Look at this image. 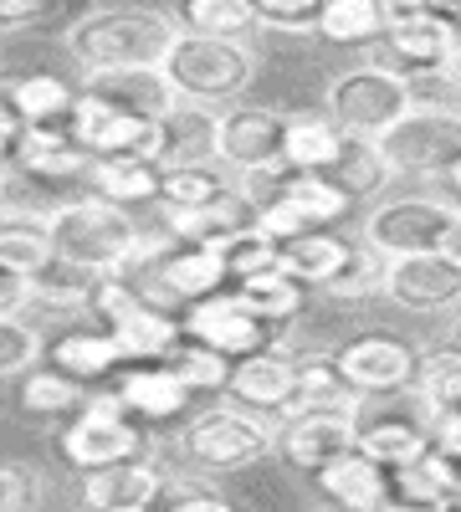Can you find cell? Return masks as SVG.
<instances>
[{
	"label": "cell",
	"mask_w": 461,
	"mask_h": 512,
	"mask_svg": "<svg viewBox=\"0 0 461 512\" xmlns=\"http://www.w3.org/2000/svg\"><path fill=\"white\" fill-rule=\"evenodd\" d=\"M175 41H180V26L159 6H93L72 31H62V47L82 67V77L164 67Z\"/></svg>",
	"instance_id": "1"
},
{
	"label": "cell",
	"mask_w": 461,
	"mask_h": 512,
	"mask_svg": "<svg viewBox=\"0 0 461 512\" xmlns=\"http://www.w3.org/2000/svg\"><path fill=\"white\" fill-rule=\"evenodd\" d=\"M144 226L134 210H118L98 195H77L52 205V251L72 267H88L98 277H123L129 256L139 246Z\"/></svg>",
	"instance_id": "2"
},
{
	"label": "cell",
	"mask_w": 461,
	"mask_h": 512,
	"mask_svg": "<svg viewBox=\"0 0 461 512\" xmlns=\"http://www.w3.org/2000/svg\"><path fill=\"white\" fill-rule=\"evenodd\" d=\"M57 451L67 466L77 472H98V466H118V461H159V436L149 431L144 420H134L123 410V400L108 390H88L82 410L57 431Z\"/></svg>",
	"instance_id": "3"
},
{
	"label": "cell",
	"mask_w": 461,
	"mask_h": 512,
	"mask_svg": "<svg viewBox=\"0 0 461 512\" xmlns=\"http://www.w3.org/2000/svg\"><path fill=\"white\" fill-rule=\"evenodd\" d=\"M257 47L251 41H216V36H185L170 47L164 57V77L180 103H200V108H216V103H241L246 88L257 82Z\"/></svg>",
	"instance_id": "4"
},
{
	"label": "cell",
	"mask_w": 461,
	"mask_h": 512,
	"mask_svg": "<svg viewBox=\"0 0 461 512\" xmlns=\"http://www.w3.org/2000/svg\"><path fill=\"white\" fill-rule=\"evenodd\" d=\"M277 451V425L267 415H251L241 405H211L195 410L180 431V456L195 466L200 477L221 472H246Z\"/></svg>",
	"instance_id": "5"
},
{
	"label": "cell",
	"mask_w": 461,
	"mask_h": 512,
	"mask_svg": "<svg viewBox=\"0 0 461 512\" xmlns=\"http://www.w3.org/2000/svg\"><path fill=\"white\" fill-rule=\"evenodd\" d=\"M410 108H415V88L380 62L344 67L339 77H328V88H323V113L339 123L344 134L369 139V144H380Z\"/></svg>",
	"instance_id": "6"
},
{
	"label": "cell",
	"mask_w": 461,
	"mask_h": 512,
	"mask_svg": "<svg viewBox=\"0 0 461 512\" xmlns=\"http://www.w3.org/2000/svg\"><path fill=\"white\" fill-rule=\"evenodd\" d=\"M88 313H93L98 328L113 333L123 364H164L175 354V344L185 338L180 313H164V308L144 303L129 277H98V292H93Z\"/></svg>",
	"instance_id": "7"
},
{
	"label": "cell",
	"mask_w": 461,
	"mask_h": 512,
	"mask_svg": "<svg viewBox=\"0 0 461 512\" xmlns=\"http://www.w3.org/2000/svg\"><path fill=\"white\" fill-rule=\"evenodd\" d=\"M456 226H461V205L446 195H390L364 216L359 241L385 262H400V256L446 251Z\"/></svg>",
	"instance_id": "8"
},
{
	"label": "cell",
	"mask_w": 461,
	"mask_h": 512,
	"mask_svg": "<svg viewBox=\"0 0 461 512\" xmlns=\"http://www.w3.org/2000/svg\"><path fill=\"white\" fill-rule=\"evenodd\" d=\"M380 154L390 180H446V169L461 159V108L415 103L380 139Z\"/></svg>",
	"instance_id": "9"
},
{
	"label": "cell",
	"mask_w": 461,
	"mask_h": 512,
	"mask_svg": "<svg viewBox=\"0 0 461 512\" xmlns=\"http://www.w3.org/2000/svg\"><path fill=\"white\" fill-rule=\"evenodd\" d=\"M461 47V31L426 11V6H405V11H390V26L380 36V47H374L369 62H380L390 72H400L415 93L431 88V82H446V67Z\"/></svg>",
	"instance_id": "10"
},
{
	"label": "cell",
	"mask_w": 461,
	"mask_h": 512,
	"mask_svg": "<svg viewBox=\"0 0 461 512\" xmlns=\"http://www.w3.org/2000/svg\"><path fill=\"white\" fill-rule=\"evenodd\" d=\"M431 431H436L431 405L415 390H400V395H380V400H359L354 446L369 461H380L385 472H400V466H415L431 451Z\"/></svg>",
	"instance_id": "11"
},
{
	"label": "cell",
	"mask_w": 461,
	"mask_h": 512,
	"mask_svg": "<svg viewBox=\"0 0 461 512\" xmlns=\"http://www.w3.org/2000/svg\"><path fill=\"white\" fill-rule=\"evenodd\" d=\"M129 282L139 287L144 303H154L164 313H185L190 303H200V297H216V292L231 287L226 262L216 256V246H185V241H170Z\"/></svg>",
	"instance_id": "12"
},
{
	"label": "cell",
	"mask_w": 461,
	"mask_h": 512,
	"mask_svg": "<svg viewBox=\"0 0 461 512\" xmlns=\"http://www.w3.org/2000/svg\"><path fill=\"white\" fill-rule=\"evenodd\" d=\"M333 364L349 379V390L359 400H380V395H400L415 390V369H421V349L410 338L390 333V328H364L354 338H344L333 349Z\"/></svg>",
	"instance_id": "13"
},
{
	"label": "cell",
	"mask_w": 461,
	"mask_h": 512,
	"mask_svg": "<svg viewBox=\"0 0 461 512\" xmlns=\"http://www.w3.org/2000/svg\"><path fill=\"white\" fill-rule=\"evenodd\" d=\"M282 139H287V113L262 108V103H231L216 113V164H226L236 180L277 175L282 164Z\"/></svg>",
	"instance_id": "14"
},
{
	"label": "cell",
	"mask_w": 461,
	"mask_h": 512,
	"mask_svg": "<svg viewBox=\"0 0 461 512\" xmlns=\"http://www.w3.org/2000/svg\"><path fill=\"white\" fill-rule=\"evenodd\" d=\"M180 328H185V338H195V344L226 354L231 364L246 359V354L282 349V338H287V328L262 323V318L251 313L231 287L216 292V297H200V303H190V308L180 313Z\"/></svg>",
	"instance_id": "15"
},
{
	"label": "cell",
	"mask_w": 461,
	"mask_h": 512,
	"mask_svg": "<svg viewBox=\"0 0 461 512\" xmlns=\"http://www.w3.org/2000/svg\"><path fill=\"white\" fill-rule=\"evenodd\" d=\"M67 134L88 149L93 159H154L159 164V123L118 113L77 88V108L67 118Z\"/></svg>",
	"instance_id": "16"
},
{
	"label": "cell",
	"mask_w": 461,
	"mask_h": 512,
	"mask_svg": "<svg viewBox=\"0 0 461 512\" xmlns=\"http://www.w3.org/2000/svg\"><path fill=\"white\" fill-rule=\"evenodd\" d=\"M359 436V410H303L277 420V456L292 472H323L333 456L354 451Z\"/></svg>",
	"instance_id": "17"
},
{
	"label": "cell",
	"mask_w": 461,
	"mask_h": 512,
	"mask_svg": "<svg viewBox=\"0 0 461 512\" xmlns=\"http://www.w3.org/2000/svg\"><path fill=\"white\" fill-rule=\"evenodd\" d=\"M241 190L257 200V195H277L287 210H298V221L308 231H339L359 200L344 195L328 175H303V169H277V175H257V180H241Z\"/></svg>",
	"instance_id": "18"
},
{
	"label": "cell",
	"mask_w": 461,
	"mask_h": 512,
	"mask_svg": "<svg viewBox=\"0 0 461 512\" xmlns=\"http://www.w3.org/2000/svg\"><path fill=\"white\" fill-rule=\"evenodd\" d=\"M385 297L405 313H446L461 308V267L446 251L400 256L385 267Z\"/></svg>",
	"instance_id": "19"
},
{
	"label": "cell",
	"mask_w": 461,
	"mask_h": 512,
	"mask_svg": "<svg viewBox=\"0 0 461 512\" xmlns=\"http://www.w3.org/2000/svg\"><path fill=\"white\" fill-rule=\"evenodd\" d=\"M88 164H93V154L67 134V123L62 128H21L16 154H11V175L52 190V185L88 180Z\"/></svg>",
	"instance_id": "20"
},
{
	"label": "cell",
	"mask_w": 461,
	"mask_h": 512,
	"mask_svg": "<svg viewBox=\"0 0 461 512\" xmlns=\"http://www.w3.org/2000/svg\"><path fill=\"white\" fill-rule=\"evenodd\" d=\"M108 390L123 400V410H129L134 420L144 425H170V420H185L190 415V390H185V379L170 369V364H123L113 379H108Z\"/></svg>",
	"instance_id": "21"
},
{
	"label": "cell",
	"mask_w": 461,
	"mask_h": 512,
	"mask_svg": "<svg viewBox=\"0 0 461 512\" xmlns=\"http://www.w3.org/2000/svg\"><path fill=\"white\" fill-rule=\"evenodd\" d=\"M292 384H298V354H287V349H267V354H246L231 364V384H226V395L231 405L251 410V415H287L292 405Z\"/></svg>",
	"instance_id": "22"
},
{
	"label": "cell",
	"mask_w": 461,
	"mask_h": 512,
	"mask_svg": "<svg viewBox=\"0 0 461 512\" xmlns=\"http://www.w3.org/2000/svg\"><path fill=\"white\" fill-rule=\"evenodd\" d=\"M164 461L144 456V461H118V466H98V472H82V507L93 512H149L164 492Z\"/></svg>",
	"instance_id": "23"
},
{
	"label": "cell",
	"mask_w": 461,
	"mask_h": 512,
	"mask_svg": "<svg viewBox=\"0 0 461 512\" xmlns=\"http://www.w3.org/2000/svg\"><path fill=\"white\" fill-rule=\"evenodd\" d=\"M313 487L339 512H385V502H390V472L380 461H369L359 446L333 456L323 472H313Z\"/></svg>",
	"instance_id": "24"
},
{
	"label": "cell",
	"mask_w": 461,
	"mask_h": 512,
	"mask_svg": "<svg viewBox=\"0 0 461 512\" xmlns=\"http://www.w3.org/2000/svg\"><path fill=\"white\" fill-rule=\"evenodd\" d=\"M0 103L26 128H62L77 108V88L57 72H0Z\"/></svg>",
	"instance_id": "25"
},
{
	"label": "cell",
	"mask_w": 461,
	"mask_h": 512,
	"mask_svg": "<svg viewBox=\"0 0 461 512\" xmlns=\"http://www.w3.org/2000/svg\"><path fill=\"white\" fill-rule=\"evenodd\" d=\"M82 93L118 108V113H134V118H164L180 98L170 88V77H164L159 67H129V72H93L82 77Z\"/></svg>",
	"instance_id": "26"
},
{
	"label": "cell",
	"mask_w": 461,
	"mask_h": 512,
	"mask_svg": "<svg viewBox=\"0 0 461 512\" xmlns=\"http://www.w3.org/2000/svg\"><path fill=\"white\" fill-rule=\"evenodd\" d=\"M41 354H47L52 369L72 374L77 384H103V379H113L123 369V354L113 344V333L98 328V323H72V328L52 333Z\"/></svg>",
	"instance_id": "27"
},
{
	"label": "cell",
	"mask_w": 461,
	"mask_h": 512,
	"mask_svg": "<svg viewBox=\"0 0 461 512\" xmlns=\"http://www.w3.org/2000/svg\"><path fill=\"white\" fill-rule=\"evenodd\" d=\"M52 256V210L31 200H0V262L31 277Z\"/></svg>",
	"instance_id": "28"
},
{
	"label": "cell",
	"mask_w": 461,
	"mask_h": 512,
	"mask_svg": "<svg viewBox=\"0 0 461 512\" xmlns=\"http://www.w3.org/2000/svg\"><path fill=\"white\" fill-rule=\"evenodd\" d=\"M390 26L385 0H323L313 16V36L339 52H374Z\"/></svg>",
	"instance_id": "29"
},
{
	"label": "cell",
	"mask_w": 461,
	"mask_h": 512,
	"mask_svg": "<svg viewBox=\"0 0 461 512\" xmlns=\"http://www.w3.org/2000/svg\"><path fill=\"white\" fill-rule=\"evenodd\" d=\"M354 236H344V231H303V236H292V241H282V272L292 277V282H303L308 292L318 287H328L333 277H339L344 267H349V256H354Z\"/></svg>",
	"instance_id": "30"
},
{
	"label": "cell",
	"mask_w": 461,
	"mask_h": 512,
	"mask_svg": "<svg viewBox=\"0 0 461 512\" xmlns=\"http://www.w3.org/2000/svg\"><path fill=\"white\" fill-rule=\"evenodd\" d=\"M241 190V180L226 164L205 159V164H175L159 175V210H216Z\"/></svg>",
	"instance_id": "31"
},
{
	"label": "cell",
	"mask_w": 461,
	"mask_h": 512,
	"mask_svg": "<svg viewBox=\"0 0 461 512\" xmlns=\"http://www.w3.org/2000/svg\"><path fill=\"white\" fill-rule=\"evenodd\" d=\"M205 159H216V108L175 103L159 118V169L205 164Z\"/></svg>",
	"instance_id": "32"
},
{
	"label": "cell",
	"mask_w": 461,
	"mask_h": 512,
	"mask_svg": "<svg viewBox=\"0 0 461 512\" xmlns=\"http://www.w3.org/2000/svg\"><path fill=\"white\" fill-rule=\"evenodd\" d=\"M344 128L333 123L323 108L308 113H287V139H282V164L287 169H303V175H328L333 159L344 149Z\"/></svg>",
	"instance_id": "33"
},
{
	"label": "cell",
	"mask_w": 461,
	"mask_h": 512,
	"mask_svg": "<svg viewBox=\"0 0 461 512\" xmlns=\"http://www.w3.org/2000/svg\"><path fill=\"white\" fill-rule=\"evenodd\" d=\"M159 175L164 169L154 159H93L82 185H88V195L118 210H139V205H159Z\"/></svg>",
	"instance_id": "34"
},
{
	"label": "cell",
	"mask_w": 461,
	"mask_h": 512,
	"mask_svg": "<svg viewBox=\"0 0 461 512\" xmlns=\"http://www.w3.org/2000/svg\"><path fill=\"white\" fill-rule=\"evenodd\" d=\"M175 26L185 36H216V41H251L262 31V16L251 0H175Z\"/></svg>",
	"instance_id": "35"
},
{
	"label": "cell",
	"mask_w": 461,
	"mask_h": 512,
	"mask_svg": "<svg viewBox=\"0 0 461 512\" xmlns=\"http://www.w3.org/2000/svg\"><path fill=\"white\" fill-rule=\"evenodd\" d=\"M16 405L36 420H72L88 400V384H77L72 374L52 369V364H31L26 374H16Z\"/></svg>",
	"instance_id": "36"
},
{
	"label": "cell",
	"mask_w": 461,
	"mask_h": 512,
	"mask_svg": "<svg viewBox=\"0 0 461 512\" xmlns=\"http://www.w3.org/2000/svg\"><path fill=\"white\" fill-rule=\"evenodd\" d=\"M303 410H359V395L349 390L333 354H298V384H292L287 415H303Z\"/></svg>",
	"instance_id": "37"
},
{
	"label": "cell",
	"mask_w": 461,
	"mask_h": 512,
	"mask_svg": "<svg viewBox=\"0 0 461 512\" xmlns=\"http://www.w3.org/2000/svg\"><path fill=\"white\" fill-rule=\"evenodd\" d=\"M26 282H31V308H52V313H88L93 292H98V272L72 267L62 256H52L47 267H36Z\"/></svg>",
	"instance_id": "38"
},
{
	"label": "cell",
	"mask_w": 461,
	"mask_h": 512,
	"mask_svg": "<svg viewBox=\"0 0 461 512\" xmlns=\"http://www.w3.org/2000/svg\"><path fill=\"white\" fill-rule=\"evenodd\" d=\"M231 292H236L262 323H272V328H292V323L303 318V308H308V287L292 282L282 267H277V272H262V277H246V282H236Z\"/></svg>",
	"instance_id": "39"
},
{
	"label": "cell",
	"mask_w": 461,
	"mask_h": 512,
	"mask_svg": "<svg viewBox=\"0 0 461 512\" xmlns=\"http://www.w3.org/2000/svg\"><path fill=\"white\" fill-rule=\"evenodd\" d=\"M328 180L339 185L344 195H354V200H374L385 185H390V169H385V154H380V144H369V139H344V149H339V159H333V169H328Z\"/></svg>",
	"instance_id": "40"
},
{
	"label": "cell",
	"mask_w": 461,
	"mask_h": 512,
	"mask_svg": "<svg viewBox=\"0 0 461 512\" xmlns=\"http://www.w3.org/2000/svg\"><path fill=\"white\" fill-rule=\"evenodd\" d=\"M415 395L431 405V415H456L461 410V349L441 344L421 354L415 369Z\"/></svg>",
	"instance_id": "41"
},
{
	"label": "cell",
	"mask_w": 461,
	"mask_h": 512,
	"mask_svg": "<svg viewBox=\"0 0 461 512\" xmlns=\"http://www.w3.org/2000/svg\"><path fill=\"white\" fill-rule=\"evenodd\" d=\"M164 364L185 379L190 395H226V384H231V359L216 354V349H205V344H195V338H180L175 354Z\"/></svg>",
	"instance_id": "42"
},
{
	"label": "cell",
	"mask_w": 461,
	"mask_h": 512,
	"mask_svg": "<svg viewBox=\"0 0 461 512\" xmlns=\"http://www.w3.org/2000/svg\"><path fill=\"white\" fill-rule=\"evenodd\" d=\"M216 256L226 262V277H231V287H236V282H246V277L277 272V262H282V246H277L272 236H262L257 226H246V231L226 236V241L216 246Z\"/></svg>",
	"instance_id": "43"
},
{
	"label": "cell",
	"mask_w": 461,
	"mask_h": 512,
	"mask_svg": "<svg viewBox=\"0 0 461 512\" xmlns=\"http://www.w3.org/2000/svg\"><path fill=\"white\" fill-rule=\"evenodd\" d=\"M88 11H93V0H0V36L6 31H31V26L72 31Z\"/></svg>",
	"instance_id": "44"
},
{
	"label": "cell",
	"mask_w": 461,
	"mask_h": 512,
	"mask_svg": "<svg viewBox=\"0 0 461 512\" xmlns=\"http://www.w3.org/2000/svg\"><path fill=\"white\" fill-rule=\"evenodd\" d=\"M385 256H374L364 241L354 246V256H349V267L333 277L323 292L333 297V303H369V297H385Z\"/></svg>",
	"instance_id": "45"
},
{
	"label": "cell",
	"mask_w": 461,
	"mask_h": 512,
	"mask_svg": "<svg viewBox=\"0 0 461 512\" xmlns=\"http://www.w3.org/2000/svg\"><path fill=\"white\" fill-rule=\"evenodd\" d=\"M154 512H241V507L226 492H216L200 472H170V477H164V492H159Z\"/></svg>",
	"instance_id": "46"
},
{
	"label": "cell",
	"mask_w": 461,
	"mask_h": 512,
	"mask_svg": "<svg viewBox=\"0 0 461 512\" xmlns=\"http://www.w3.org/2000/svg\"><path fill=\"white\" fill-rule=\"evenodd\" d=\"M41 349H47V338L36 333V323L0 318V379L26 374L31 364H41Z\"/></svg>",
	"instance_id": "47"
},
{
	"label": "cell",
	"mask_w": 461,
	"mask_h": 512,
	"mask_svg": "<svg viewBox=\"0 0 461 512\" xmlns=\"http://www.w3.org/2000/svg\"><path fill=\"white\" fill-rule=\"evenodd\" d=\"M251 6H257L262 26L272 31H313V16L323 0H251Z\"/></svg>",
	"instance_id": "48"
},
{
	"label": "cell",
	"mask_w": 461,
	"mask_h": 512,
	"mask_svg": "<svg viewBox=\"0 0 461 512\" xmlns=\"http://www.w3.org/2000/svg\"><path fill=\"white\" fill-rule=\"evenodd\" d=\"M26 308H31V282L0 262V318H21Z\"/></svg>",
	"instance_id": "49"
},
{
	"label": "cell",
	"mask_w": 461,
	"mask_h": 512,
	"mask_svg": "<svg viewBox=\"0 0 461 512\" xmlns=\"http://www.w3.org/2000/svg\"><path fill=\"white\" fill-rule=\"evenodd\" d=\"M21 118L6 108V103H0V164H11V154H16V139H21Z\"/></svg>",
	"instance_id": "50"
},
{
	"label": "cell",
	"mask_w": 461,
	"mask_h": 512,
	"mask_svg": "<svg viewBox=\"0 0 461 512\" xmlns=\"http://www.w3.org/2000/svg\"><path fill=\"white\" fill-rule=\"evenodd\" d=\"M385 512H451V507H436V502H405V497H390Z\"/></svg>",
	"instance_id": "51"
},
{
	"label": "cell",
	"mask_w": 461,
	"mask_h": 512,
	"mask_svg": "<svg viewBox=\"0 0 461 512\" xmlns=\"http://www.w3.org/2000/svg\"><path fill=\"white\" fill-rule=\"evenodd\" d=\"M441 185H446V200H456V205H461V159L446 169V180H441Z\"/></svg>",
	"instance_id": "52"
},
{
	"label": "cell",
	"mask_w": 461,
	"mask_h": 512,
	"mask_svg": "<svg viewBox=\"0 0 461 512\" xmlns=\"http://www.w3.org/2000/svg\"><path fill=\"white\" fill-rule=\"evenodd\" d=\"M446 88H451V93H461V47H456L451 67H446Z\"/></svg>",
	"instance_id": "53"
},
{
	"label": "cell",
	"mask_w": 461,
	"mask_h": 512,
	"mask_svg": "<svg viewBox=\"0 0 461 512\" xmlns=\"http://www.w3.org/2000/svg\"><path fill=\"white\" fill-rule=\"evenodd\" d=\"M446 256H451V262H456V267H461V226H456V231H451V241H446Z\"/></svg>",
	"instance_id": "54"
},
{
	"label": "cell",
	"mask_w": 461,
	"mask_h": 512,
	"mask_svg": "<svg viewBox=\"0 0 461 512\" xmlns=\"http://www.w3.org/2000/svg\"><path fill=\"white\" fill-rule=\"evenodd\" d=\"M390 11H405V6H421V0H385Z\"/></svg>",
	"instance_id": "55"
},
{
	"label": "cell",
	"mask_w": 461,
	"mask_h": 512,
	"mask_svg": "<svg viewBox=\"0 0 461 512\" xmlns=\"http://www.w3.org/2000/svg\"><path fill=\"white\" fill-rule=\"evenodd\" d=\"M451 349H461V318H456V328H451V338H446Z\"/></svg>",
	"instance_id": "56"
},
{
	"label": "cell",
	"mask_w": 461,
	"mask_h": 512,
	"mask_svg": "<svg viewBox=\"0 0 461 512\" xmlns=\"http://www.w3.org/2000/svg\"><path fill=\"white\" fill-rule=\"evenodd\" d=\"M82 512H93V507H82ZM149 512H154V507H149Z\"/></svg>",
	"instance_id": "57"
},
{
	"label": "cell",
	"mask_w": 461,
	"mask_h": 512,
	"mask_svg": "<svg viewBox=\"0 0 461 512\" xmlns=\"http://www.w3.org/2000/svg\"><path fill=\"white\" fill-rule=\"evenodd\" d=\"M323 512H339V507H323Z\"/></svg>",
	"instance_id": "58"
}]
</instances>
